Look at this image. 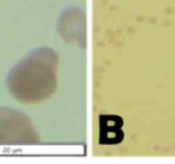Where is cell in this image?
<instances>
[{"instance_id": "2", "label": "cell", "mask_w": 175, "mask_h": 164, "mask_svg": "<svg viewBox=\"0 0 175 164\" xmlns=\"http://www.w3.org/2000/svg\"><path fill=\"white\" fill-rule=\"evenodd\" d=\"M39 142L40 135L25 114L12 108H0L1 144H36Z\"/></svg>"}, {"instance_id": "3", "label": "cell", "mask_w": 175, "mask_h": 164, "mask_svg": "<svg viewBox=\"0 0 175 164\" xmlns=\"http://www.w3.org/2000/svg\"><path fill=\"white\" fill-rule=\"evenodd\" d=\"M59 31L66 41L84 44L85 42V16L78 7H70L62 12L59 19Z\"/></svg>"}, {"instance_id": "1", "label": "cell", "mask_w": 175, "mask_h": 164, "mask_svg": "<svg viewBox=\"0 0 175 164\" xmlns=\"http://www.w3.org/2000/svg\"><path fill=\"white\" fill-rule=\"evenodd\" d=\"M58 53L43 46L28 53L10 70L7 88L24 104H35L52 97L58 86Z\"/></svg>"}]
</instances>
